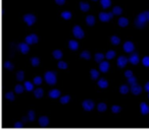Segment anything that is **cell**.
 <instances>
[{
	"label": "cell",
	"instance_id": "1",
	"mask_svg": "<svg viewBox=\"0 0 149 130\" xmlns=\"http://www.w3.org/2000/svg\"><path fill=\"white\" fill-rule=\"evenodd\" d=\"M147 23H149V10L140 12L135 19V25L137 27H144Z\"/></svg>",
	"mask_w": 149,
	"mask_h": 130
},
{
	"label": "cell",
	"instance_id": "2",
	"mask_svg": "<svg viewBox=\"0 0 149 130\" xmlns=\"http://www.w3.org/2000/svg\"><path fill=\"white\" fill-rule=\"evenodd\" d=\"M44 79H45V81L48 84L50 85L55 84L57 81L56 73H55L54 71H46L45 73H44Z\"/></svg>",
	"mask_w": 149,
	"mask_h": 130
},
{
	"label": "cell",
	"instance_id": "3",
	"mask_svg": "<svg viewBox=\"0 0 149 130\" xmlns=\"http://www.w3.org/2000/svg\"><path fill=\"white\" fill-rule=\"evenodd\" d=\"M23 20L25 21L26 25H28L29 27H31V25H33L35 23H36L37 16L33 13H27L23 16Z\"/></svg>",
	"mask_w": 149,
	"mask_h": 130
},
{
	"label": "cell",
	"instance_id": "4",
	"mask_svg": "<svg viewBox=\"0 0 149 130\" xmlns=\"http://www.w3.org/2000/svg\"><path fill=\"white\" fill-rule=\"evenodd\" d=\"M113 13L112 12H108V11H101L98 14V18H99L100 21L102 23H107L112 18Z\"/></svg>",
	"mask_w": 149,
	"mask_h": 130
},
{
	"label": "cell",
	"instance_id": "5",
	"mask_svg": "<svg viewBox=\"0 0 149 130\" xmlns=\"http://www.w3.org/2000/svg\"><path fill=\"white\" fill-rule=\"evenodd\" d=\"M72 35L74 38L77 39H83L85 37V31L82 29L80 25H74L72 27Z\"/></svg>",
	"mask_w": 149,
	"mask_h": 130
},
{
	"label": "cell",
	"instance_id": "6",
	"mask_svg": "<svg viewBox=\"0 0 149 130\" xmlns=\"http://www.w3.org/2000/svg\"><path fill=\"white\" fill-rule=\"evenodd\" d=\"M39 41V36L35 33H32V34H29L28 36H26L25 38V42H27L29 45H34V44H37Z\"/></svg>",
	"mask_w": 149,
	"mask_h": 130
},
{
	"label": "cell",
	"instance_id": "7",
	"mask_svg": "<svg viewBox=\"0 0 149 130\" xmlns=\"http://www.w3.org/2000/svg\"><path fill=\"white\" fill-rule=\"evenodd\" d=\"M95 107V104L92 100H84L82 102V108L85 111H92Z\"/></svg>",
	"mask_w": 149,
	"mask_h": 130
},
{
	"label": "cell",
	"instance_id": "8",
	"mask_svg": "<svg viewBox=\"0 0 149 130\" xmlns=\"http://www.w3.org/2000/svg\"><path fill=\"white\" fill-rule=\"evenodd\" d=\"M123 49L125 52L127 53H132V52L135 50V44H134L132 41H126V42L123 44Z\"/></svg>",
	"mask_w": 149,
	"mask_h": 130
},
{
	"label": "cell",
	"instance_id": "9",
	"mask_svg": "<svg viewBox=\"0 0 149 130\" xmlns=\"http://www.w3.org/2000/svg\"><path fill=\"white\" fill-rule=\"evenodd\" d=\"M128 63H129V58L126 56H120L116 59V65L120 68L126 67L127 65H128Z\"/></svg>",
	"mask_w": 149,
	"mask_h": 130
},
{
	"label": "cell",
	"instance_id": "10",
	"mask_svg": "<svg viewBox=\"0 0 149 130\" xmlns=\"http://www.w3.org/2000/svg\"><path fill=\"white\" fill-rule=\"evenodd\" d=\"M18 50L23 54H27L30 51V45L27 42H22L18 44Z\"/></svg>",
	"mask_w": 149,
	"mask_h": 130
},
{
	"label": "cell",
	"instance_id": "11",
	"mask_svg": "<svg viewBox=\"0 0 149 130\" xmlns=\"http://www.w3.org/2000/svg\"><path fill=\"white\" fill-rule=\"evenodd\" d=\"M143 90H144V88H142V86H141L140 84H138V83H135V84L131 85V88H130V92L133 94H135V96L140 94Z\"/></svg>",
	"mask_w": 149,
	"mask_h": 130
},
{
	"label": "cell",
	"instance_id": "12",
	"mask_svg": "<svg viewBox=\"0 0 149 130\" xmlns=\"http://www.w3.org/2000/svg\"><path fill=\"white\" fill-rule=\"evenodd\" d=\"M110 68V63L107 60H103L99 62V70L101 72H107Z\"/></svg>",
	"mask_w": 149,
	"mask_h": 130
},
{
	"label": "cell",
	"instance_id": "13",
	"mask_svg": "<svg viewBox=\"0 0 149 130\" xmlns=\"http://www.w3.org/2000/svg\"><path fill=\"white\" fill-rule=\"evenodd\" d=\"M48 96L51 98V99H59L61 96V92H60V90H57V88H53V90H49Z\"/></svg>",
	"mask_w": 149,
	"mask_h": 130
},
{
	"label": "cell",
	"instance_id": "14",
	"mask_svg": "<svg viewBox=\"0 0 149 130\" xmlns=\"http://www.w3.org/2000/svg\"><path fill=\"white\" fill-rule=\"evenodd\" d=\"M139 61H140V56H139V54L138 53H132L131 56L129 57V62L133 65L138 64Z\"/></svg>",
	"mask_w": 149,
	"mask_h": 130
},
{
	"label": "cell",
	"instance_id": "15",
	"mask_svg": "<svg viewBox=\"0 0 149 130\" xmlns=\"http://www.w3.org/2000/svg\"><path fill=\"white\" fill-rule=\"evenodd\" d=\"M68 46L72 51H76V50L79 49V42L76 40H70L68 43Z\"/></svg>",
	"mask_w": 149,
	"mask_h": 130
},
{
	"label": "cell",
	"instance_id": "16",
	"mask_svg": "<svg viewBox=\"0 0 149 130\" xmlns=\"http://www.w3.org/2000/svg\"><path fill=\"white\" fill-rule=\"evenodd\" d=\"M97 85L100 88H107L109 85V82H108V80L105 78H99L97 81Z\"/></svg>",
	"mask_w": 149,
	"mask_h": 130
},
{
	"label": "cell",
	"instance_id": "17",
	"mask_svg": "<svg viewBox=\"0 0 149 130\" xmlns=\"http://www.w3.org/2000/svg\"><path fill=\"white\" fill-rule=\"evenodd\" d=\"M118 25L122 27H126L129 25V19L125 16H121L120 18L118 19Z\"/></svg>",
	"mask_w": 149,
	"mask_h": 130
},
{
	"label": "cell",
	"instance_id": "18",
	"mask_svg": "<svg viewBox=\"0 0 149 130\" xmlns=\"http://www.w3.org/2000/svg\"><path fill=\"white\" fill-rule=\"evenodd\" d=\"M85 21H86V23L88 25H94L95 23H96V18L92 14H88L86 16V18H85Z\"/></svg>",
	"mask_w": 149,
	"mask_h": 130
},
{
	"label": "cell",
	"instance_id": "19",
	"mask_svg": "<svg viewBox=\"0 0 149 130\" xmlns=\"http://www.w3.org/2000/svg\"><path fill=\"white\" fill-rule=\"evenodd\" d=\"M140 112L142 113L143 115H146V114H149V106L147 105L146 103L142 102L140 104Z\"/></svg>",
	"mask_w": 149,
	"mask_h": 130
},
{
	"label": "cell",
	"instance_id": "20",
	"mask_svg": "<svg viewBox=\"0 0 149 130\" xmlns=\"http://www.w3.org/2000/svg\"><path fill=\"white\" fill-rule=\"evenodd\" d=\"M91 8L90 4H89L88 2H85V1H82V2H80V9H81L82 11L86 12V11H89Z\"/></svg>",
	"mask_w": 149,
	"mask_h": 130
},
{
	"label": "cell",
	"instance_id": "21",
	"mask_svg": "<svg viewBox=\"0 0 149 130\" xmlns=\"http://www.w3.org/2000/svg\"><path fill=\"white\" fill-rule=\"evenodd\" d=\"M110 43L112 44V45L116 46V45H120L121 42H122V40H121V38L119 36H116V35H113V36L110 37Z\"/></svg>",
	"mask_w": 149,
	"mask_h": 130
},
{
	"label": "cell",
	"instance_id": "22",
	"mask_svg": "<svg viewBox=\"0 0 149 130\" xmlns=\"http://www.w3.org/2000/svg\"><path fill=\"white\" fill-rule=\"evenodd\" d=\"M80 57L85 59V60H89V59H91L92 55H91L90 51H88V50H84V51H82L81 54H80Z\"/></svg>",
	"mask_w": 149,
	"mask_h": 130
},
{
	"label": "cell",
	"instance_id": "23",
	"mask_svg": "<svg viewBox=\"0 0 149 130\" xmlns=\"http://www.w3.org/2000/svg\"><path fill=\"white\" fill-rule=\"evenodd\" d=\"M52 56L54 57L55 59H61L63 57V52L60 49H56L54 51H52Z\"/></svg>",
	"mask_w": 149,
	"mask_h": 130
},
{
	"label": "cell",
	"instance_id": "24",
	"mask_svg": "<svg viewBox=\"0 0 149 130\" xmlns=\"http://www.w3.org/2000/svg\"><path fill=\"white\" fill-rule=\"evenodd\" d=\"M100 70H98V69H95V68H93V69H91L90 70V77L92 79H98V77H99V75H100Z\"/></svg>",
	"mask_w": 149,
	"mask_h": 130
},
{
	"label": "cell",
	"instance_id": "25",
	"mask_svg": "<svg viewBox=\"0 0 149 130\" xmlns=\"http://www.w3.org/2000/svg\"><path fill=\"white\" fill-rule=\"evenodd\" d=\"M60 16L63 18V19H66V20H68V19H70V18H72V13L70 11V10H63V11L60 13Z\"/></svg>",
	"mask_w": 149,
	"mask_h": 130
},
{
	"label": "cell",
	"instance_id": "26",
	"mask_svg": "<svg viewBox=\"0 0 149 130\" xmlns=\"http://www.w3.org/2000/svg\"><path fill=\"white\" fill-rule=\"evenodd\" d=\"M115 56H116V53H115L114 50H108V51L105 53V58L107 59V60H111V59H113Z\"/></svg>",
	"mask_w": 149,
	"mask_h": 130
},
{
	"label": "cell",
	"instance_id": "27",
	"mask_svg": "<svg viewBox=\"0 0 149 130\" xmlns=\"http://www.w3.org/2000/svg\"><path fill=\"white\" fill-rule=\"evenodd\" d=\"M104 58H105V54L101 53V52H98L94 55V59L96 62H101L104 60Z\"/></svg>",
	"mask_w": 149,
	"mask_h": 130
},
{
	"label": "cell",
	"instance_id": "28",
	"mask_svg": "<svg viewBox=\"0 0 149 130\" xmlns=\"http://www.w3.org/2000/svg\"><path fill=\"white\" fill-rule=\"evenodd\" d=\"M43 94H44V90L42 88H38L34 90V96H36V98H38V99L42 98Z\"/></svg>",
	"mask_w": 149,
	"mask_h": 130
},
{
	"label": "cell",
	"instance_id": "29",
	"mask_svg": "<svg viewBox=\"0 0 149 130\" xmlns=\"http://www.w3.org/2000/svg\"><path fill=\"white\" fill-rule=\"evenodd\" d=\"M24 85H25L26 90H28V92H31V90H35V88H34L35 83H34V82H32V81H25Z\"/></svg>",
	"mask_w": 149,
	"mask_h": 130
},
{
	"label": "cell",
	"instance_id": "30",
	"mask_svg": "<svg viewBox=\"0 0 149 130\" xmlns=\"http://www.w3.org/2000/svg\"><path fill=\"white\" fill-rule=\"evenodd\" d=\"M119 90H120V92L122 94H127L128 92H130V88H129V85H127V84H122L120 86V88H119Z\"/></svg>",
	"mask_w": 149,
	"mask_h": 130
},
{
	"label": "cell",
	"instance_id": "31",
	"mask_svg": "<svg viewBox=\"0 0 149 130\" xmlns=\"http://www.w3.org/2000/svg\"><path fill=\"white\" fill-rule=\"evenodd\" d=\"M99 2L103 8H108L111 6V0H99Z\"/></svg>",
	"mask_w": 149,
	"mask_h": 130
},
{
	"label": "cell",
	"instance_id": "32",
	"mask_svg": "<svg viewBox=\"0 0 149 130\" xmlns=\"http://www.w3.org/2000/svg\"><path fill=\"white\" fill-rule=\"evenodd\" d=\"M96 107H97V110L99 112H104V111L107 110V105H106V103H103V102L98 103V105Z\"/></svg>",
	"mask_w": 149,
	"mask_h": 130
},
{
	"label": "cell",
	"instance_id": "33",
	"mask_svg": "<svg viewBox=\"0 0 149 130\" xmlns=\"http://www.w3.org/2000/svg\"><path fill=\"white\" fill-rule=\"evenodd\" d=\"M111 12H112L114 15H121V14L123 13V8L121 6H113Z\"/></svg>",
	"mask_w": 149,
	"mask_h": 130
},
{
	"label": "cell",
	"instance_id": "34",
	"mask_svg": "<svg viewBox=\"0 0 149 130\" xmlns=\"http://www.w3.org/2000/svg\"><path fill=\"white\" fill-rule=\"evenodd\" d=\"M59 101H60L61 104H68V103H70V96H68V94H64V96H61L60 98H59Z\"/></svg>",
	"mask_w": 149,
	"mask_h": 130
},
{
	"label": "cell",
	"instance_id": "35",
	"mask_svg": "<svg viewBox=\"0 0 149 130\" xmlns=\"http://www.w3.org/2000/svg\"><path fill=\"white\" fill-rule=\"evenodd\" d=\"M16 80L23 81L24 79H25V72H24L23 70H20V71L16 72Z\"/></svg>",
	"mask_w": 149,
	"mask_h": 130
},
{
	"label": "cell",
	"instance_id": "36",
	"mask_svg": "<svg viewBox=\"0 0 149 130\" xmlns=\"http://www.w3.org/2000/svg\"><path fill=\"white\" fill-rule=\"evenodd\" d=\"M25 90V85L23 84H16L14 86V92H16V94H22Z\"/></svg>",
	"mask_w": 149,
	"mask_h": 130
},
{
	"label": "cell",
	"instance_id": "37",
	"mask_svg": "<svg viewBox=\"0 0 149 130\" xmlns=\"http://www.w3.org/2000/svg\"><path fill=\"white\" fill-rule=\"evenodd\" d=\"M30 62H31V64L33 65V66H38V65L40 64V58H39V57H32V58L30 59Z\"/></svg>",
	"mask_w": 149,
	"mask_h": 130
},
{
	"label": "cell",
	"instance_id": "38",
	"mask_svg": "<svg viewBox=\"0 0 149 130\" xmlns=\"http://www.w3.org/2000/svg\"><path fill=\"white\" fill-rule=\"evenodd\" d=\"M57 67L59 68V69H66V68L68 67V63L66 62V61H59L58 63H57Z\"/></svg>",
	"mask_w": 149,
	"mask_h": 130
},
{
	"label": "cell",
	"instance_id": "39",
	"mask_svg": "<svg viewBox=\"0 0 149 130\" xmlns=\"http://www.w3.org/2000/svg\"><path fill=\"white\" fill-rule=\"evenodd\" d=\"M28 118H29V121L30 122H33L35 120V116H36V114H35V112L33 110H30L29 112H28Z\"/></svg>",
	"mask_w": 149,
	"mask_h": 130
},
{
	"label": "cell",
	"instance_id": "40",
	"mask_svg": "<svg viewBox=\"0 0 149 130\" xmlns=\"http://www.w3.org/2000/svg\"><path fill=\"white\" fill-rule=\"evenodd\" d=\"M121 111H122V107L119 105H113L112 107H111V112L114 113V114H118V113H120Z\"/></svg>",
	"mask_w": 149,
	"mask_h": 130
},
{
	"label": "cell",
	"instance_id": "41",
	"mask_svg": "<svg viewBox=\"0 0 149 130\" xmlns=\"http://www.w3.org/2000/svg\"><path fill=\"white\" fill-rule=\"evenodd\" d=\"M38 121L40 124H44V125H45V124H47L48 122H49V118H48L47 116H41Z\"/></svg>",
	"mask_w": 149,
	"mask_h": 130
},
{
	"label": "cell",
	"instance_id": "42",
	"mask_svg": "<svg viewBox=\"0 0 149 130\" xmlns=\"http://www.w3.org/2000/svg\"><path fill=\"white\" fill-rule=\"evenodd\" d=\"M42 81H43V78H42L41 76H39V75H37V76H35L34 78H33V82H34L35 84H37V85L41 84Z\"/></svg>",
	"mask_w": 149,
	"mask_h": 130
},
{
	"label": "cell",
	"instance_id": "43",
	"mask_svg": "<svg viewBox=\"0 0 149 130\" xmlns=\"http://www.w3.org/2000/svg\"><path fill=\"white\" fill-rule=\"evenodd\" d=\"M127 79H128V83H129V84H131V85L137 83V77H136L135 75H133V76L129 77V78H127Z\"/></svg>",
	"mask_w": 149,
	"mask_h": 130
},
{
	"label": "cell",
	"instance_id": "44",
	"mask_svg": "<svg viewBox=\"0 0 149 130\" xmlns=\"http://www.w3.org/2000/svg\"><path fill=\"white\" fill-rule=\"evenodd\" d=\"M142 64L146 67H149V56H144L142 58Z\"/></svg>",
	"mask_w": 149,
	"mask_h": 130
},
{
	"label": "cell",
	"instance_id": "45",
	"mask_svg": "<svg viewBox=\"0 0 149 130\" xmlns=\"http://www.w3.org/2000/svg\"><path fill=\"white\" fill-rule=\"evenodd\" d=\"M124 75H125V77H126V78H129V77L133 76L134 73H133V71H132L131 69H128V70H126V71H125Z\"/></svg>",
	"mask_w": 149,
	"mask_h": 130
},
{
	"label": "cell",
	"instance_id": "46",
	"mask_svg": "<svg viewBox=\"0 0 149 130\" xmlns=\"http://www.w3.org/2000/svg\"><path fill=\"white\" fill-rule=\"evenodd\" d=\"M6 96H7V99L9 100V101H14V92H7V94H6Z\"/></svg>",
	"mask_w": 149,
	"mask_h": 130
},
{
	"label": "cell",
	"instance_id": "47",
	"mask_svg": "<svg viewBox=\"0 0 149 130\" xmlns=\"http://www.w3.org/2000/svg\"><path fill=\"white\" fill-rule=\"evenodd\" d=\"M6 65H7V69H8V70H12V69H14V64L10 62V61H8V62L6 63Z\"/></svg>",
	"mask_w": 149,
	"mask_h": 130
},
{
	"label": "cell",
	"instance_id": "48",
	"mask_svg": "<svg viewBox=\"0 0 149 130\" xmlns=\"http://www.w3.org/2000/svg\"><path fill=\"white\" fill-rule=\"evenodd\" d=\"M55 3L58 5H63V4H66V0H54Z\"/></svg>",
	"mask_w": 149,
	"mask_h": 130
},
{
	"label": "cell",
	"instance_id": "49",
	"mask_svg": "<svg viewBox=\"0 0 149 130\" xmlns=\"http://www.w3.org/2000/svg\"><path fill=\"white\" fill-rule=\"evenodd\" d=\"M144 90H146L147 92H149V81H147V82L144 84Z\"/></svg>",
	"mask_w": 149,
	"mask_h": 130
},
{
	"label": "cell",
	"instance_id": "50",
	"mask_svg": "<svg viewBox=\"0 0 149 130\" xmlns=\"http://www.w3.org/2000/svg\"><path fill=\"white\" fill-rule=\"evenodd\" d=\"M93 1H97V0H93Z\"/></svg>",
	"mask_w": 149,
	"mask_h": 130
},
{
	"label": "cell",
	"instance_id": "51",
	"mask_svg": "<svg viewBox=\"0 0 149 130\" xmlns=\"http://www.w3.org/2000/svg\"><path fill=\"white\" fill-rule=\"evenodd\" d=\"M148 98H149V92H148Z\"/></svg>",
	"mask_w": 149,
	"mask_h": 130
}]
</instances>
